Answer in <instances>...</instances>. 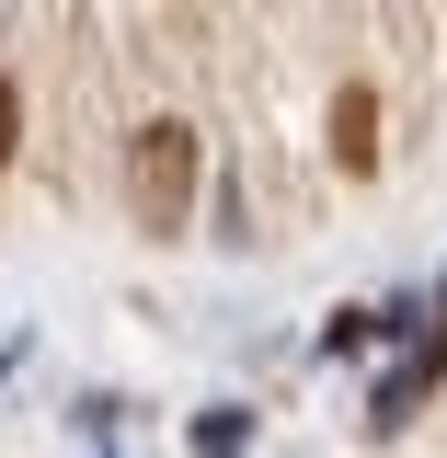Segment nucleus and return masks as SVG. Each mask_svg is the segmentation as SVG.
<instances>
[{
    "label": "nucleus",
    "instance_id": "3",
    "mask_svg": "<svg viewBox=\"0 0 447 458\" xmlns=\"http://www.w3.org/2000/svg\"><path fill=\"white\" fill-rule=\"evenodd\" d=\"M436 378H447V333H436V344H425V355H413V367H401L391 390H379V424H401V412H413V401L436 390Z\"/></svg>",
    "mask_w": 447,
    "mask_h": 458
},
{
    "label": "nucleus",
    "instance_id": "4",
    "mask_svg": "<svg viewBox=\"0 0 447 458\" xmlns=\"http://www.w3.org/2000/svg\"><path fill=\"white\" fill-rule=\"evenodd\" d=\"M241 436H253L241 412H207V424H195V458H241Z\"/></svg>",
    "mask_w": 447,
    "mask_h": 458
},
{
    "label": "nucleus",
    "instance_id": "5",
    "mask_svg": "<svg viewBox=\"0 0 447 458\" xmlns=\"http://www.w3.org/2000/svg\"><path fill=\"white\" fill-rule=\"evenodd\" d=\"M12 138H23V92H12V69H0V161H12Z\"/></svg>",
    "mask_w": 447,
    "mask_h": 458
},
{
    "label": "nucleus",
    "instance_id": "1",
    "mask_svg": "<svg viewBox=\"0 0 447 458\" xmlns=\"http://www.w3.org/2000/svg\"><path fill=\"white\" fill-rule=\"evenodd\" d=\"M184 207H195V138L161 114V126L126 138V218L161 241V229H184Z\"/></svg>",
    "mask_w": 447,
    "mask_h": 458
},
{
    "label": "nucleus",
    "instance_id": "2",
    "mask_svg": "<svg viewBox=\"0 0 447 458\" xmlns=\"http://www.w3.org/2000/svg\"><path fill=\"white\" fill-rule=\"evenodd\" d=\"M333 161L344 172H379V92H367V81L333 104Z\"/></svg>",
    "mask_w": 447,
    "mask_h": 458
}]
</instances>
